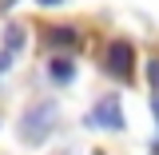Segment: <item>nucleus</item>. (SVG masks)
<instances>
[{
	"mask_svg": "<svg viewBox=\"0 0 159 155\" xmlns=\"http://www.w3.org/2000/svg\"><path fill=\"white\" fill-rule=\"evenodd\" d=\"M56 116H60V107L52 103V99L28 103V107H24V116H20V139H24L28 147L44 143V139H48V131L56 127Z\"/></svg>",
	"mask_w": 159,
	"mask_h": 155,
	"instance_id": "1",
	"label": "nucleus"
},
{
	"mask_svg": "<svg viewBox=\"0 0 159 155\" xmlns=\"http://www.w3.org/2000/svg\"><path fill=\"white\" fill-rule=\"evenodd\" d=\"M107 72L119 76V80H131V72H135V48L127 40H111V48H107Z\"/></svg>",
	"mask_w": 159,
	"mask_h": 155,
	"instance_id": "2",
	"label": "nucleus"
},
{
	"mask_svg": "<svg viewBox=\"0 0 159 155\" xmlns=\"http://www.w3.org/2000/svg\"><path fill=\"white\" fill-rule=\"evenodd\" d=\"M88 119H92L96 127H107V131H123V127H127V123H123V107H119V99H99Z\"/></svg>",
	"mask_w": 159,
	"mask_h": 155,
	"instance_id": "3",
	"label": "nucleus"
},
{
	"mask_svg": "<svg viewBox=\"0 0 159 155\" xmlns=\"http://www.w3.org/2000/svg\"><path fill=\"white\" fill-rule=\"evenodd\" d=\"M44 44L48 48H64V52H80V32L76 28H68V24H48L44 28Z\"/></svg>",
	"mask_w": 159,
	"mask_h": 155,
	"instance_id": "4",
	"label": "nucleus"
},
{
	"mask_svg": "<svg viewBox=\"0 0 159 155\" xmlns=\"http://www.w3.org/2000/svg\"><path fill=\"white\" fill-rule=\"evenodd\" d=\"M48 76L56 80V84H72V76H76V64L68 56H52L48 60Z\"/></svg>",
	"mask_w": 159,
	"mask_h": 155,
	"instance_id": "5",
	"label": "nucleus"
},
{
	"mask_svg": "<svg viewBox=\"0 0 159 155\" xmlns=\"http://www.w3.org/2000/svg\"><path fill=\"white\" fill-rule=\"evenodd\" d=\"M4 48H8L12 56L24 48V28H20V24H8V28H4Z\"/></svg>",
	"mask_w": 159,
	"mask_h": 155,
	"instance_id": "6",
	"label": "nucleus"
},
{
	"mask_svg": "<svg viewBox=\"0 0 159 155\" xmlns=\"http://www.w3.org/2000/svg\"><path fill=\"white\" fill-rule=\"evenodd\" d=\"M147 80H151V88H155V96H159V56L147 60Z\"/></svg>",
	"mask_w": 159,
	"mask_h": 155,
	"instance_id": "7",
	"label": "nucleus"
},
{
	"mask_svg": "<svg viewBox=\"0 0 159 155\" xmlns=\"http://www.w3.org/2000/svg\"><path fill=\"white\" fill-rule=\"evenodd\" d=\"M16 4H20V0H0V12H12Z\"/></svg>",
	"mask_w": 159,
	"mask_h": 155,
	"instance_id": "8",
	"label": "nucleus"
},
{
	"mask_svg": "<svg viewBox=\"0 0 159 155\" xmlns=\"http://www.w3.org/2000/svg\"><path fill=\"white\" fill-rule=\"evenodd\" d=\"M36 4H44V8H48V4H64V0H36Z\"/></svg>",
	"mask_w": 159,
	"mask_h": 155,
	"instance_id": "9",
	"label": "nucleus"
},
{
	"mask_svg": "<svg viewBox=\"0 0 159 155\" xmlns=\"http://www.w3.org/2000/svg\"><path fill=\"white\" fill-rule=\"evenodd\" d=\"M155 119H159V96H155Z\"/></svg>",
	"mask_w": 159,
	"mask_h": 155,
	"instance_id": "10",
	"label": "nucleus"
},
{
	"mask_svg": "<svg viewBox=\"0 0 159 155\" xmlns=\"http://www.w3.org/2000/svg\"><path fill=\"white\" fill-rule=\"evenodd\" d=\"M155 155H159V151H155Z\"/></svg>",
	"mask_w": 159,
	"mask_h": 155,
	"instance_id": "11",
	"label": "nucleus"
}]
</instances>
